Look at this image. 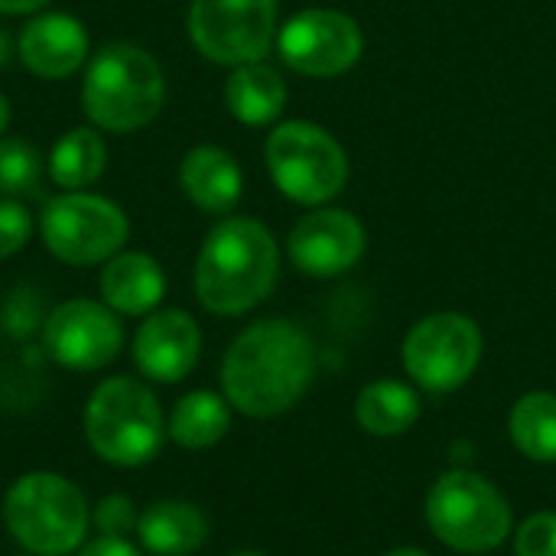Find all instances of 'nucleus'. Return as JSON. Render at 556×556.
<instances>
[{
	"label": "nucleus",
	"instance_id": "obj_3",
	"mask_svg": "<svg viewBox=\"0 0 556 556\" xmlns=\"http://www.w3.org/2000/svg\"><path fill=\"white\" fill-rule=\"evenodd\" d=\"M166 101L160 62L137 42L101 46L81 81V108L98 130L134 134L147 127Z\"/></svg>",
	"mask_w": 556,
	"mask_h": 556
},
{
	"label": "nucleus",
	"instance_id": "obj_10",
	"mask_svg": "<svg viewBox=\"0 0 556 556\" xmlns=\"http://www.w3.org/2000/svg\"><path fill=\"white\" fill-rule=\"evenodd\" d=\"M189 36L208 62H261L277 36V0H192Z\"/></svg>",
	"mask_w": 556,
	"mask_h": 556
},
{
	"label": "nucleus",
	"instance_id": "obj_2",
	"mask_svg": "<svg viewBox=\"0 0 556 556\" xmlns=\"http://www.w3.org/2000/svg\"><path fill=\"white\" fill-rule=\"evenodd\" d=\"M280 274V251L257 218L218 222L199 248L195 296L215 316H241L264 303Z\"/></svg>",
	"mask_w": 556,
	"mask_h": 556
},
{
	"label": "nucleus",
	"instance_id": "obj_9",
	"mask_svg": "<svg viewBox=\"0 0 556 556\" xmlns=\"http://www.w3.org/2000/svg\"><path fill=\"white\" fill-rule=\"evenodd\" d=\"M482 362V332L463 313H433L404 339L407 375L433 394L463 388Z\"/></svg>",
	"mask_w": 556,
	"mask_h": 556
},
{
	"label": "nucleus",
	"instance_id": "obj_25",
	"mask_svg": "<svg viewBox=\"0 0 556 556\" xmlns=\"http://www.w3.org/2000/svg\"><path fill=\"white\" fill-rule=\"evenodd\" d=\"M518 556H556V511L531 515L515 534Z\"/></svg>",
	"mask_w": 556,
	"mask_h": 556
},
{
	"label": "nucleus",
	"instance_id": "obj_18",
	"mask_svg": "<svg viewBox=\"0 0 556 556\" xmlns=\"http://www.w3.org/2000/svg\"><path fill=\"white\" fill-rule=\"evenodd\" d=\"M143 551L153 556H192L208 541V521L192 502L166 498L137 518Z\"/></svg>",
	"mask_w": 556,
	"mask_h": 556
},
{
	"label": "nucleus",
	"instance_id": "obj_23",
	"mask_svg": "<svg viewBox=\"0 0 556 556\" xmlns=\"http://www.w3.org/2000/svg\"><path fill=\"white\" fill-rule=\"evenodd\" d=\"M515 446L534 463H556V394L531 391L511 407L508 420Z\"/></svg>",
	"mask_w": 556,
	"mask_h": 556
},
{
	"label": "nucleus",
	"instance_id": "obj_11",
	"mask_svg": "<svg viewBox=\"0 0 556 556\" xmlns=\"http://www.w3.org/2000/svg\"><path fill=\"white\" fill-rule=\"evenodd\" d=\"M283 62L309 78H336L362 59V29L339 10H303L277 36Z\"/></svg>",
	"mask_w": 556,
	"mask_h": 556
},
{
	"label": "nucleus",
	"instance_id": "obj_29",
	"mask_svg": "<svg viewBox=\"0 0 556 556\" xmlns=\"http://www.w3.org/2000/svg\"><path fill=\"white\" fill-rule=\"evenodd\" d=\"M49 0H0V13L7 16H20V13H36L42 10Z\"/></svg>",
	"mask_w": 556,
	"mask_h": 556
},
{
	"label": "nucleus",
	"instance_id": "obj_20",
	"mask_svg": "<svg viewBox=\"0 0 556 556\" xmlns=\"http://www.w3.org/2000/svg\"><path fill=\"white\" fill-rule=\"evenodd\" d=\"M108 166V147L94 127L65 130L49 153V176L59 189L78 192L101 179Z\"/></svg>",
	"mask_w": 556,
	"mask_h": 556
},
{
	"label": "nucleus",
	"instance_id": "obj_17",
	"mask_svg": "<svg viewBox=\"0 0 556 556\" xmlns=\"http://www.w3.org/2000/svg\"><path fill=\"white\" fill-rule=\"evenodd\" d=\"M179 186L195 208H202L208 215H225L238 205L241 189H244V176H241L238 160L228 150L202 143L182 156Z\"/></svg>",
	"mask_w": 556,
	"mask_h": 556
},
{
	"label": "nucleus",
	"instance_id": "obj_21",
	"mask_svg": "<svg viewBox=\"0 0 556 556\" xmlns=\"http://www.w3.org/2000/svg\"><path fill=\"white\" fill-rule=\"evenodd\" d=\"M355 417L371 437H401L420 417V397L401 381H375L362 388L355 401Z\"/></svg>",
	"mask_w": 556,
	"mask_h": 556
},
{
	"label": "nucleus",
	"instance_id": "obj_34",
	"mask_svg": "<svg viewBox=\"0 0 556 556\" xmlns=\"http://www.w3.org/2000/svg\"><path fill=\"white\" fill-rule=\"evenodd\" d=\"M29 556H33V554H29Z\"/></svg>",
	"mask_w": 556,
	"mask_h": 556
},
{
	"label": "nucleus",
	"instance_id": "obj_24",
	"mask_svg": "<svg viewBox=\"0 0 556 556\" xmlns=\"http://www.w3.org/2000/svg\"><path fill=\"white\" fill-rule=\"evenodd\" d=\"M42 156L29 140L0 137V195H23L39 182Z\"/></svg>",
	"mask_w": 556,
	"mask_h": 556
},
{
	"label": "nucleus",
	"instance_id": "obj_14",
	"mask_svg": "<svg viewBox=\"0 0 556 556\" xmlns=\"http://www.w3.org/2000/svg\"><path fill=\"white\" fill-rule=\"evenodd\" d=\"M202 355L199 323L186 309H153L134 336V362L143 378L160 384L182 381Z\"/></svg>",
	"mask_w": 556,
	"mask_h": 556
},
{
	"label": "nucleus",
	"instance_id": "obj_19",
	"mask_svg": "<svg viewBox=\"0 0 556 556\" xmlns=\"http://www.w3.org/2000/svg\"><path fill=\"white\" fill-rule=\"evenodd\" d=\"M225 104L241 124L264 127L280 117L287 104V85L280 72L267 65L264 59L244 62V65H235L225 81Z\"/></svg>",
	"mask_w": 556,
	"mask_h": 556
},
{
	"label": "nucleus",
	"instance_id": "obj_1",
	"mask_svg": "<svg viewBox=\"0 0 556 556\" xmlns=\"http://www.w3.org/2000/svg\"><path fill=\"white\" fill-rule=\"evenodd\" d=\"M316 349L309 336L287 319L248 326L222 362L225 401L254 420L287 414L313 384Z\"/></svg>",
	"mask_w": 556,
	"mask_h": 556
},
{
	"label": "nucleus",
	"instance_id": "obj_15",
	"mask_svg": "<svg viewBox=\"0 0 556 556\" xmlns=\"http://www.w3.org/2000/svg\"><path fill=\"white\" fill-rule=\"evenodd\" d=\"M88 29L72 13H39L33 16L16 42L23 65L46 81H62L78 72L88 59Z\"/></svg>",
	"mask_w": 556,
	"mask_h": 556
},
{
	"label": "nucleus",
	"instance_id": "obj_4",
	"mask_svg": "<svg viewBox=\"0 0 556 556\" xmlns=\"http://www.w3.org/2000/svg\"><path fill=\"white\" fill-rule=\"evenodd\" d=\"M3 525L26 554L68 556L85 544L91 511L85 495L65 476L29 472L10 485L3 498Z\"/></svg>",
	"mask_w": 556,
	"mask_h": 556
},
{
	"label": "nucleus",
	"instance_id": "obj_33",
	"mask_svg": "<svg viewBox=\"0 0 556 556\" xmlns=\"http://www.w3.org/2000/svg\"><path fill=\"white\" fill-rule=\"evenodd\" d=\"M228 556H264V554H254V551H238V554H228Z\"/></svg>",
	"mask_w": 556,
	"mask_h": 556
},
{
	"label": "nucleus",
	"instance_id": "obj_8",
	"mask_svg": "<svg viewBox=\"0 0 556 556\" xmlns=\"http://www.w3.org/2000/svg\"><path fill=\"white\" fill-rule=\"evenodd\" d=\"M130 222L117 202L94 192H62L39 215V238L52 257L72 267H91L124 251Z\"/></svg>",
	"mask_w": 556,
	"mask_h": 556
},
{
	"label": "nucleus",
	"instance_id": "obj_5",
	"mask_svg": "<svg viewBox=\"0 0 556 556\" xmlns=\"http://www.w3.org/2000/svg\"><path fill=\"white\" fill-rule=\"evenodd\" d=\"M85 437L104 463L124 469L143 466L160 453L166 437L160 401L134 378H108L88 397Z\"/></svg>",
	"mask_w": 556,
	"mask_h": 556
},
{
	"label": "nucleus",
	"instance_id": "obj_31",
	"mask_svg": "<svg viewBox=\"0 0 556 556\" xmlns=\"http://www.w3.org/2000/svg\"><path fill=\"white\" fill-rule=\"evenodd\" d=\"M10 52H13L10 36H7V29H0V65H7V62H10Z\"/></svg>",
	"mask_w": 556,
	"mask_h": 556
},
{
	"label": "nucleus",
	"instance_id": "obj_12",
	"mask_svg": "<svg viewBox=\"0 0 556 556\" xmlns=\"http://www.w3.org/2000/svg\"><path fill=\"white\" fill-rule=\"evenodd\" d=\"M42 345L62 368L98 371L117 358L124 329L111 306L94 300H65L49 313L42 326Z\"/></svg>",
	"mask_w": 556,
	"mask_h": 556
},
{
	"label": "nucleus",
	"instance_id": "obj_22",
	"mask_svg": "<svg viewBox=\"0 0 556 556\" xmlns=\"http://www.w3.org/2000/svg\"><path fill=\"white\" fill-rule=\"evenodd\" d=\"M228 427H231L228 401L212 391H192L173 407L166 433L182 450H208L225 440Z\"/></svg>",
	"mask_w": 556,
	"mask_h": 556
},
{
	"label": "nucleus",
	"instance_id": "obj_30",
	"mask_svg": "<svg viewBox=\"0 0 556 556\" xmlns=\"http://www.w3.org/2000/svg\"><path fill=\"white\" fill-rule=\"evenodd\" d=\"M7 127H10V101H7V94L0 91V137H3Z\"/></svg>",
	"mask_w": 556,
	"mask_h": 556
},
{
	"label": "nucleus",
	"instance_id": "obj_28",
	"mask_svg": "<svg viewBox=\"0 0 556 556\" xmlns=\"http://www.w3.org/2000/svg\"><path fill=\"white\" fill-rule=\"evenodd\" d=\"M78 556H143L134 544H127L124 538H98V541H91V544H85L81 547V554Z\"/></svg>",
	"mask_w": 556,
	"mask_h": 556
},
{
	"label": "nucleus",
	"instance_id": "obj_13",
	"mask_svg": "<svg viewBox=\"0 0 556 556\" xmlns=\"http://www.w3.org/2000/svg\"><path fill=\"white\" fill-rule=\"evenodd\" d=\"M287 251L303 274L336 277L362 261L365 228L342 208H316L293 225Z\"/></svg>",
	"mask_w": 556,
	"mask_h": 556
},
{
	"label": "nucleus",
	"instance_id": "obj_7",
	"mask_svg": "<svg viewBox=\"0 0 556 556\" xmlns=\"http://www.w3.org/2000/svg\"><path fill=\"white\" fill-rule=\"evenodd\" d=\"M264 156L277 189L300 205H323L336 199L349 179V156L342 143L309 121H287L274 127L264 143Z\"/></svg>",
	"mask_w": 556,
	"mask_h": 556
},
{
	"label": "nucleus",
	"instance_id": "obj_16",
	"mask_svg": "<svg viewBox=\"0 0 556 556\" xmlns=\"http://www.w3.org/2000/svg\"><path fill=\"white\" fill-rule=\"evenodd\" d=\"M98 287L104 306L117 316H150L166 293V274L143 251H117L104 261Z\"/></svg>",
	"mask_w": 556,
	"mask_h": 556
},
{
	"label": "nucleus",
	"instance_id": "obj_27",
	"mask_svg": "<svg viewBox=\"0 0 556 556\" xmlns=\"http://www.w3.org/2000/svg\"><path fill=\"white\" fill-rule=\"evenodd\" d=\"M91 521H94L98 534H104V538H124L137 525L134 505H130L127 495H108V498H101L98 508H94V515H91Z\"/></svg>",
	"mask_w": 556,
	"mask_h": 556
},
{
	"label": "nucleus",
	"instance_id": "obj_26",
	"mask_svg": "<svg viewBox=\"0 0 556 556\" xmlns=\"http://www.w3.org/2000/svg\"><path fill=\"white\" fill-rule=\"evenodd\" d=\"M29 238H33L29 212L13 199H0V261L23 251L29 244Z\"/></svg>",
	"mask_w": 556,
	"mask_h": 556
},
{
	"label": "nucleus",
	"instance_id": "obj_32",
	"mask_svg": "<svg viewBox=\"0 0 556 556\" xmlns=\"http://www.w3.org/2000/svg\"><path fill=\"white\" fill-rule=\"evenodd\" d=\"M384 556H430V554H424V551H417V547H397V551H391V554H384Z\"/></svg>",
	"mask_w": 556,
	"mask_h": 556
},
{
	"label": "nucleus",
	"instance_id": "obj_6",
	"mask_svg": "<svg viewBox=\"0 0 556 556\" xmlns=\"http://www.w3.org/2000/svg\"><path fill=\"white\" fill-rule=\"evenodd\" d=\"M427 525L459 554H489L511 534V505L485 476L456 469L433 482Z\"/></svg>",
	"mask_w": 556,
	"mask_h": 556
}]
</instances>
